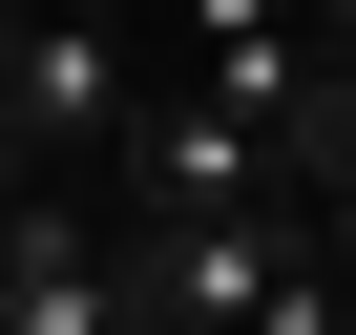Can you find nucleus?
<instances>
[{
  "label": "nucleus",
  "mask_w": 356,
  "mask_h": 335,
  "mask_svg": "<svg viewBox=\"0 0 356 335\" xmlns=\"http://www.w3.org/2000/svg\"><path fill=\"white\" fill-rule=\"evenodd\" d=\"M314 252H335L314 189H252V210H126V293H147L168 335H252Z\"/></svg>",
  "instance_id": "1"
},
{
  "label": "nucleus",
  "mask_w": 356,
  "mask_h": 335,
  "mask_svg": "<svg viewBox=\"0 0 356 335\" xmlns=\"http://www.w3.org/2000/svg\"><path fill=\"white\" fill-rule=\"evenodd\" d=\"M0 105H22V147H126L147 126V63L105 0H63V22H0Z\"/></svg>",
  "instance_id": "2"
},
{
  "label": "nucleus",
  "mask_w": 356,
  "mask_h": 335,
  "mask_svg": "<svg viewBox=\"0 0 356 335\" xmlns=\"http://www.w3.org/2000/svg\"><path fill=\"white\" fill-rule=\"evenodd\" d=\"M105 168H126V210H252V189H293V147L252 105H210V84H147V126Z\"/></svg>",
  "instance_id": "3"
},
{
  "label": "nucleus",
  "mask_w": 356,
  "mask_h": 335,
  "mask_svg": "<svg viewBox=\"0 0 356 335\" xmlns=\"http://www.w3.org/2000/svg\"><path fill=\"white\" fill-rule=\"evenodd\" d=\"M126 231H84L63 189H0V335H126Z\"/></svg>",
  "instance_id": "4"
},
{
  "label": "nucleus",
  "mask_w": 356,
  "mask_h": 335,
  "mask_svg": "<svg viewBox=\"0 0 356 335\" xmlns=\"http://www.w3.org/2000/svg\"><path fill=\"white\" fill-rule=\"evenodd\" d=\"M314 63H335V22H314V0H189V84H210V105L293 126V105H314Z\"/></svg>",
  "instance_id": "5"
},
{
  "label": "nucleus",
  "mask_w": 356,
  "mask_h": 335,
  "mask_svg": "<svg viewBox=\"0 0 356 335\" xmlns=\"http://www.w3.org/2000/svg\"><path fill=\"white\" fill-rule=\"evenodd\" d=\"M252 335H356V272H335V252H314V272H293V293H273V314H252Z\"/></svg>",
  "instance_id": "6"
},
{
  "label": "nucleus",
  "mask_w": 356,
  "mask_h": 335,
  "mask_svg": "<svg viewBox=\"0 0 356 335\" xmlns=\"http://www.w3.org/2000/svg\"><path fill=\"white\" fill-rule=\"evenodd\" d=\"M314 22H335V42H356V0H314Z\"/></svg>",
  "instance_id": "7"
},
{
  "label": "nucleus",
  "mask_w": 356,
  "mask_h": 335,
  "mask_svg": "<svg viewBox=\"0 0 356 335\" xmlns=\"http://www.w3.org/2000/svg\"><path fill=\"white\" fill-rule=\"evenodd\" d=\"M335 272H356V252H335Z\"/></svg>",
  "instance_id": "8"
}]
</instances>
